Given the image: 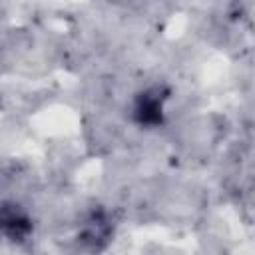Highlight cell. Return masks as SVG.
<instances>
[{"mask_svg": "<svg viewBox=\"0 0 255 255\" xmlns=\"http://www.w3.org/2000/svg\"><path fill=\"white\" fill-rule=\"evenodd\" d=\"M167 92L163 88H147L137 94L133 102V120L141 126L153 128L163 124V102Z\"/></svg>", "mask_w": 255, "mask_h": 255, "instance_id": "obj_1", "label": "cell"}, {"mask_svg": "<svg viewBox=\"0 0 255 255\" xmlns=\"http://www.w3.org/2000/svg\"><path fill=\"white\" fill-rule=\"evenodd\" d=\"M32 231V219L28 213L12 201L0 203V233L12 241H24Z\"/></svg>", "mask_w": 255, "mask_h": 255, "instance_id": "obj_2", "label": "cell"}, {"mask_svg": "<svg viewBox=\"0 0 255 255\" xmlns=\"http://www.w3.org/2000/svg\"><path fill=\"white\" fill-rule=\"evenodd\" d=\"M108 237H110V225L102 213H94L86 223L84 231L80 233V239L92 249H100L108 241Z\"/></svg>", "mask_w": 255, "mask_h": 255, "instance_id": "obj_3", "label": "cell"}]
</instances>
